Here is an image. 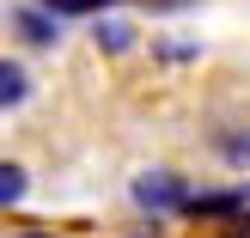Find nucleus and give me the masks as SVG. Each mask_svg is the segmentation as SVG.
Segmentation results:
<instances>
[{
  "label": "nucleus",
  "instance_id": "9",
  "mask_svg": "<svg viewBox=\"0 0 250 238\" xmlns=\"http://www.w3.org/2000/svg\"><path fill=\"white\" fill-rule=\"evenodd\" d=\"M232 232H238V238H250V208H244L238 220H232Z\"/></svg>",
  "mask_w": 250,
  "mask_h": 238
},
{
  "label": "nucleus",
  "instance_id": "12",
  "mask_svg": "<svg viewBox=\"0 0 250 238\" xmlns=\"http://www.w3.org/2000/svg\"><path fill=\"white\" fill-rule=\"evenodd\" d=\"M128 238H153V232H128Z\"/></svg>",
  "mask_w": 250,
  "mask_h": 238
},
{
  "label": "nucleus",
  "instance_id": "4",
  "mask_svg": "<svg viewBox=\"0 0 250 238\" xmlns=\"http://www.w3.org/2000/svg\"><path fill=\"white\" fill-rule=\"evenodd\" d=\"M31 92H37L31 67H24L19 55H0V116H6V110H19V104H24Z\"/></svg>",
  "mask_w": 250,
  "mask_h": 238
},
{
  "label": "nucleus",
  "instance_id": "2",
  "mask_svg": "<svg viewBox=\"0 0 250 238\" xmlns=\"http://www.w3.org/2000/svg\"><path fill=\"white\" fill-rule=\"evenodd\" d=\"M250 208V183H232V190H189L183 195V214L195 220H238Z\"/></svg>",
  "mask_w": 250,
  "mask_h": 238
},
{
  "label": "nucleus",
  "instance_id": "1",
  "mask_svg": "<svg viewBox=\"0 0 250 238\" xmlns=\"http://www.w3.org/2000/svg\"><path fill=\"white\" fill-rule=\"evenodd\" d=\"M128 195H134V208H141V214H183L189 183H183L177 171H141Z\"/></svg>",
  "mask_w": 250,
  "mask_h": 238
},
{
  "label": "nucleus",
  "instance_id": "6",
  "mask_svg": "<svg viewBox=\"0 0 250 238\" xmlns=\"http://www.w3.org/2000/svg\"><path fill=\"white\" fill-rule=\"evenodd\" d=\"M43 12H55V19H98V12H110L116 0H37Z\"/></svg>",
  "mask_w": 250,
  "mask_h": 238
},
{
  "label": "nucleus",
  "instance_id": "3",
  "mask_svg": "<svg viewBox=\"0 0 250 238\" xmlns=\"http://www.w3.org/2000/svg\"><path fill=\"white\" fill-rule=\"evenodd\" d=\"M6 24L19 31V43H31V49H55V43H61V19L43 12V6H12Z\"/></svg>",
  "mask_w": 250,
  "mask_h": 238
},
{
  "label": "nucleus",
  "instance_id": "8",
  "mask_svg": "<svg viewBox=\"0 0 250 238\" xmlns=\"http://www.w3.org/2000/svg\"><path fill=\"white\" fill-rule=\"evenodd\" d=\"M220 159L226 165H250V129H226L220 134Z\"/></svg>",
  "mask_w": 250,
  "mask_h": 238
},
{
  "label": "nucleus",
  "instance_id": "7",
  "mask_svg": "<svg viewBox=\"0 0 250 238\" xmlns=\"http://www.w3.org/2000/svg\"><path fill=\"white\" fill-rule=\"evenodd\" d=\"M98 49H110V55L134 49V24L128 19H98Z\"/></svg>",
  "mask_w": 250,
  "mask_h": 238
},
{
  "label": "nucleus",
  "instance_id": "11",
  "mask_svg": "<svg viewBox=\"0 0 250 238\" xmlns=\"http://www.w3.org/2000/svg\"><path fill=\"white\" fill-rule=\"evenodd\" d=\"M19 238H55V232H19Z\"/></svg>",
  "mask_w": 250,
  "mask_h": 238
},
{
  "label": "nucleus",
  "instance_id": "5",
  "mask_svg": "<svg viewBox=\"0 0 250 238\" xmlns=\"http://www.w3.org/2000/svg\"><path fill=\"white\" fill-rule=\"evenodd\" d=\"M24 190H31V171H24L19 159H0V214H6V208H19Z\"/></svg>",
  "mask_w": 250,
  "mask_h": 238
},
{
  "label": "nucleus",
  "instance_id": "10",
  "mask_svg": "<svg viewBox=\"0 0 250 238\" xmlns=\"http://www.w3.org/2000/svg\"><path fill=\"white\" fill-rule=\"evenodd\" d=\"M146 6H183V0H146Z\"/></svg>",
  "mask_w": 250,
  "mask_h": 238
}]
</instances>
